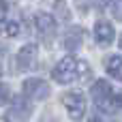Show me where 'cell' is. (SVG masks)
<instances>
[{
  "instance_id": "6da1fadb",
  "label": "cell",
  "mask_w": 122,
  "mask_h": 122,
  "mask_svg": "<svg viewBox=\"0 0 122 122\" xmlns=\"http://www.w3.org/2000/svg\"><path fill=\"white\" fill-rule=\"evenodd\" d=\"M77 58H71V56H66V58H62L56 66H54V79L58 81V84H71L75 77H77Z\"/></svg>"
},
{
  "instance_id": "7a4b0ae2",
  "label": "cell",
  "mask_w": 122,
  "mask_h": 122,
  "mask_svg": "<svg viewBox=\"0 0 122 122\" xmlns=\"http://www.w3.org/2000/svg\"><path fill=\"white\" fill-rule=\"evenodd\" d=\"M62 103H64V107H66V112H69V118L71 120H81L84 118V114H86V99H84V94L81 92H66L64 97H62Z\"/></svg>"
},
{
  "instance_id": "3957f363",
  "label": "cell",
  "mask_w": 122,
  "mask_h": 122,
  "mask_svg": "<svg viewBox=\"0 0 122 122\" xmlns=\"http://www.w3.org/2000/svg\"><path fill=\"white\" fill-rule=\"evenodd\" d=\"M21 90H24V94L26 97H30V99H36V101H45L47 97H49V84L47 81H43V79H39V77H30V79H26L24 84H21Z\"/></svg>"
},
{
  "instance_id": "277c9868",
  "label": "cell",
  "mask_w": 122,
  "mask_h": 122,
  "mask_svg": "<svg viewBox=\"0 0 122 122\" xmlns=\"http://www.w3.org/2000/svg\"><path fill=\"white\" fill-rule=\"evenodd\" d=\"M36 51H39V47H36L34 43L24 45V47L19 49V54H17V66H19L21 71L32 69V66H34V62H36Z\"/></svg>"
},
{
  "instance_id": "5b68a950",
  "label": "cell",
  "mask_w": 122,
  "mask_h": 122,
  "mask_svg": "<svg viewBox=\"0 0 122 122\" xmlns=\"http://www.w3.org/2000/svg\"><path fill=\"white\" fill-rule=\"evenodd\" d=\"M11 114H13V118H15V120H19V122H26L30 116H32V105H30V101H28V97H26V94L15 97Z\"/></svg>"
},
{
  "instance_id": "8992f818",
  "label": "cell",
  "mask_w": 122,
  "mask_h": 122,
  "mask_svg": "<svg viewBox=\"0 0 122 122\" xmlns=\"http://www.w3.org/2000/svg\"><path fill=\"white\" fill-rule=\"evenodd\" d=\"M114 36H116V32H114V26L109 21H97V26H94V39H97L99 45H109L114 41Z\"/></svg>"
},
{
  "instance_id": "52a82bcc",
  "label": "cell",
  "mask_w": 122,
  "mask_h": 122,
  "mask_svg": "<svg viewBox=\"0 0 122 122\" xmlns=\"http://www.w3.org/2000/svg\"><path fill=\"white\" fill-rule=\"evenodd\" d=\"M34 24H36V28H39V32L43 34V36H51L54 34V30H56V19L49 15V13H36L34 15Z\"/></svg>"
},
{
  "instance_id": "ba28073f",
  "label": "cell",
  "mask_w": 122,
  "mask_h": 122,
  "mask_svg": "<svg viewBox=\"0 0 122 122\" xmlns=\"http://www.w3.org/2000/svg\"><path fill=\"white\" fill-rule=\"evenodd\" d=\"M114 94V90H112V86H109V81H105V79H99V81H94V86H92V97H94V103L97 105H101L105 99H109Z\"/></svg>"
},
{
  "instance_id": "9c48e42d",
  "label": "cell",
  "mask_w": 122,
  "mask_h": 122,
  "mask_svg": "<svg viewBox=\"0 0 122 122\" xmlns=\"http://www.w3.org/2000/svg\"><path fill=\"white\" fill-rule=\"evenodd\" d=\"M81 36H84L81 28H69V32H66V36H64V47H66L69 51L79 49V45H81Z\"/></svg>"
},
{
  "instance_id": "30bf717a",
  "label": "cell",
  "mask_w": 122,
  "mask_h": 122,
  "mask_svg": "<svg viewBox=\"0 0 122 122\" xmlns=\"http://www.w3.org/2000/svg\"><path fill=\"white\" fill-rule=\"evenodd\" d=\"M105 69L112 77H116L118 81H122V58L120 56H109L105 60Z\"/></svg>"
},
{
  "instance_id": "8fae6325",
  "label": "cell",
  "mask_w": 122,
  "mask_h": 122,
  "mask_svg": "<svg viewBox=\"0 0 122 122\" xmlns=\"http://www.w3.org/2000/svg\"><path fill=\"white\" fill-rule=\"evenodd\" d=\"M0 34L2 36H17L19 34V24L11 19H0Z\"/></svg>"
},
{
  "instance_id": "7c38bea8",
  "label": "cell",
  "mask_w": 122,
  "mask_h": 122,
  "mask_svg": "<svg viewBox=\"0 0 122 122\" xmlns=\"http://www.w3.org/2000/svg\"><path fill=\"white\" fill-rule=\"evenodd\" d=\"M54 6H56V13H60L62 19H69V9H66V2L64 0H56Z\"/></svg>"
},
{
  "instance_id": "4fadbf2b",
  "label": "cell",
  "mask_w": 122,
  "mask_h": 122,
  "mask_svg": "<svg viewBox=\"0 0 122 122\" xmlns=\"http://www.w3.org/2000/svg\"><path fill=\"white\" fill-rule=\"evenodd\" d=\"M11 101V88L6 84H0V105H6Z\"/></svg>"
},
{
  "instance_id": "5bb4252c",
  "label": "cell",
  "mask_w": 122,
  "mask_h": 122,
  "mask_svg": "<svg viewBox=\"0 0 122 122\" xmlns=\"http://www.w3.org/2000/svg\"><path fill=\"white\" fill-rule=\"evenodd\" d=\"M88 75H90V66H88L86 62H77V77H79V79L84 81V79H86Z\"/></svg>"
},
{
  "instance_id": "9a60e30c",
  "label": "cell",
  "mask_w": 122,
  "mask_h": 122,
  "mask_svg": "<svg viewBox=\"0 0 122 122\" xmlns=\"http://www.w3.org/2000/svg\"><path fill=\"white\" fill-rule=\"evenodd\" d=\"M112 13L118 21H122V0H112Z\"/></svg>"
},
{
  "instance_id": "2e32d148",
  "label": "cell",
  "mask_w": 122,
  "mask_h": 122,
  "mask_svg": "<svg viewBox=\"0 0 122 122\" xmlns=\"http://www.w3.org/2000/svg\"><path fill=\"white\" fill-rule=\"evenodd\" d=\"M109 4H112V0H92V6H97V9H105Z\"/></svg>"
},
{
  "instance_id": "e0dca14e",
  "label": "cell",
  "mask_w": 122,
  "mask_h": 122,
  "mask_svg": "<svg viewBox=\"0 0 122 122\" xmlns=\"http://www.w3.org/2000/svg\"><path fill=\"white\" fill-rule=\"evenodd\" d=\"M88 122H103V120H101L99 116H92V118H90V120H88Z\"/></svg>"
},
{
  "instance_id": "ac0fdd59",
  "label": "cell",
  "mask_w": 122,
  "mask_h": 122,
  "mask_svg": "<svg viewBox=\"0 0 122 122\" xmlns=\"http://www.w3.org/2000/svg\"><path fill=\"white\" fill-rule=\"evenodd\" d=\"M0 122H11V120H9L6 116H0Z\"/></svg>"
},
{
  "instance_id": "d6986e66",
  "label": "cell",
  "mask_w": 122,
  "mask_h": 122,
  "mask_svg": "<svg viewBox=\"0 0 122 122\" xmlns=\"http://www.w3.org/2000/svg\"><path fill=\"white\" fill-rule=\"evenodd\" d=\"M120 49H122V34H120Z\"/></svg>"
},
{
  "instance_id": "ffe728a7",
  "label": "cell",
  "mask_w": 122,
  "mask_h": 122,
  "mask_svg": "<svg viewBox=\"0 0 122 122\" xmlns=\"http://www.w3.org/2000/svg\"><path fill=\"white\" fill-rule=\"evenodd\" d=\"M0 77H2V64H0Z\"/></svg>"
}]
</instances>
